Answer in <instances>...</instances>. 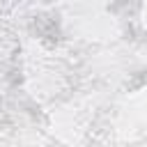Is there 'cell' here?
I'll use <instances>...</instances> for the list:
<instances>
[]
</instances>
